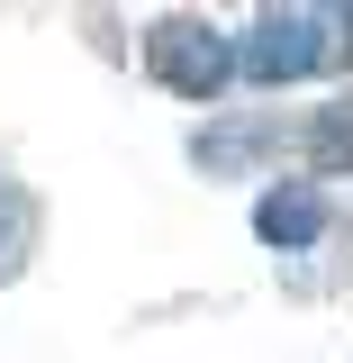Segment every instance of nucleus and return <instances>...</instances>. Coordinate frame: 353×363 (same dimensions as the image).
I'll return each instance as SVG.
<instances>
[{"instance_id":"20e7f679","label":"nucleus","mask_w":353,"mask_h":363,"mask_svg":"<svg viewBox=\"0 0 353 363\" xmlns=\"http://www.w3.org/2000/svg\"><path fill=\"white\" fill-rule=\"evenodd\" d=\"M37 255V191L28 182H0V281H18Z\"/></svg>"},{"instance_id":"f03ea898","label":"nucleus","mask_w":353,"mask_h":363,"mask_svg":"<svg viewBox=\"0 0 353 363\" xmlns=\"http://www.w3.org/2000/svg\"><path fill=\"white\" fill-rule=\"evenodd\" d=\"M145 73L173 91V100H218V91L236 82V37H218L209 18H154Z\"/></svg>"},{"instance_id":"423d86ee","label":"nucleus","mask_w":353,"mask_h":363,"mask_svg":"<svg viewBox=\"0 0 353 363\" xmlns=\"http://www.w3.org/2000/svg\"><path fill=\"white\" fill-rule=\"evenodd\" d=\"M308 155L326 164V173H353V100H345V109H326V118L308 128Z\"/></svg>"},{"instance_id":"39448f33","label":"nucleus","mask_w":353,"mask_h":363,"mask_svg":"<svg viewBox=\"0 0 353 363\" xmlns=\"http://www.w3.org/2000/svg\"><path fill=\"white\" fill-rule=\"evenodd\" d=\"M272 145H281V128H272V118H245V128H209V136H199V164H209V173H226V164L272 155Z\"/></svg>"},{"instance_id":"f257e3e1","label":"nucleus","mask_w":353,"mask_h":363,"mask_svg":"<svg viewBox=\"0 0 353 363\" xmlns=\"http://www.w3.org/2000/svg\"><path fill=\"white\" fill-rule=\"evenodd\" d=\"M335 28H345V9H263V18L236 37V73L263 82V91L272 82H308L317 64L345 45Z\"/></svg>"},{"instance_id":"7ed1b4c3","label":"nucleus","mask_w":353,"mask_h":363,"mask_svg":"<svg viewBox=\"0 0 353 363\" xmlns=\"http://www.w3.org/2000/svg\"><path fill=\"white\" fill-rule=\"evenodd\" d=\"M254 236L281 245V255H308L317 236H326V191L317 182H272L263 200H254Z\"/></svg>"}]
</instances>
